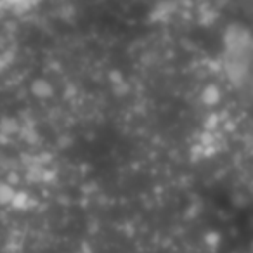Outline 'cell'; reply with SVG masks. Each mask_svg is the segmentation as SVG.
<instances>
[]
</instances>
